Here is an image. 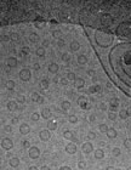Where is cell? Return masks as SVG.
Listing matches in <instances>:
<instances>
[{"mask_svg": "<svg viewBox=\"0 0 131 170\" xmlns=\"http://www.w3.org/2000/svg\"><path fill=\"white\" fill-rule=\"evenodd\" d=\"M68 121H69L71 124H76V123H78V117H76L75 114H69Z\"/></svg>", "mask_w": 131, "mask_h": 170, "instance_id": "cell-28", "label": "cell"}, {"mask_svg": "<svg viewBox=\"0 0 131 170\" xmlns=\"http://www.w3.org/2000/svg\"><path fill=\"white\" fill-rule=\"evenodd\" d=\"M40 117H41V114H39L38 112H34V113L30 115V119H32L33 121H38L39 119H40Z\"/></svg>", "mask_w": 131, "mask_h": 170, "instance_id": "cell-31", "label": "cell"}, {"mask_svg": "<svg viewBox=\"0 0 131 170\" xmlns=\"http://www.w3.org/2000/svg\"><path fill=\"white\" fill-rule=\"evenodd\" d=\"M16 101L18 103H24V102H26V96H24V95H17Z\"/></svg>", "mask_w": 131, "mask_h": 170, "instance_id": "cell-33", "label": "cell"}, {"mask_svg": "<svg viewBox=\"0 0 131 170\" xmlns=\"http://www.w3.org/2000/svg\"><path fill=\"white\" fill-rule=\"evenodd\" d=\"M61 58H62V61H63V62H69V61H71V55H69L68 52H66V54H63V55H62V57H61Z\"/></svg>", "mask_w": 131, "mask_h": 170, "instance_id": "cell-37", "label": "cell"}, {"mask_svg": "<svg viewBox=\"0 0 131 170\" xmlns=\"http://www.w3.org/2000/svg\"><path fill=\"white\" fill-rule=\"evenodd\" d=\"M10 39L12 41H18V40H20V35H18V33H11Z\"/></svg>", "mask_w": 131, "mask_h": 170, "instance_id": "cell-36", "label": "cell"}, {"mask_svg": "<svg viewBox=\"0 0 131 170\" xmlns=\"http://www.w3.org/2000/svg\"><path fill=\"white\" fill-rule=\"evenodd\" d=\"M54 82H55V83H57V82H58V78L55 77V78H54Z\"/></svg>", "mask_w": 131, "mask_h": 170, "instance_id": "cell-61", "label": "cell"}, {"mask_svg": "<svg viewBox=\"0 0 131 170\" xmlns=\"http://www.w3.org/2000/svg\"><path fill=\"white\" fill-rule=\"evenodd\" d=\"M38 103H44V97H40V99H39V101H38Z\"/></svg>", "mask_w": 131, "mask_h": 170, "instance_id": "cell-57", "label": "cell"}, {"mask_svg": "<svg viewBox=\"0 0 131 170\" xmlns=\"http://www.w3.org/2000/svg\"><path fill=\"white\" fill-rule=\"evenodd\" d=\"M9 40H10V37H9V35H3V37H1V41H9Z\"/></svg>", "mask_w": 131, "mask_h": 170, "instance_id": "cell-51", "label": "cell"}, {"mask_svg": "<svg viewBox=\"0 0 131 170\" xmlns=\"http://www.w3.org/2000/svg\"><path fill=\"white\" fill-rule=\"evenodd\" d=\"M60 83H61V85L66 86V85H68V79H67V78H62L60 80Z\"/></svg>", "mask_w": 131, "mask_h": 170, "instance_id": "cell-47", "label": "cell"}, {"mask_svg": "<svg viewBox=\"0 0 131 170\" xmlns=\"http://www.w3.org/2000/svg\"><path fill=\"white\" fill-rule=\"evenodd\" d=\"M1 147L6 149V151H10L11 148L13 147V142H12V140L9 138V137H5V138H3L1 140Z\"/></svg>", "mask_w": 131, "mask_h": 170, "instance_id": "cell-3", "label": "cell"}, {"mask_svg": "<svg viewBox=\"0 0 131 170\" xmlns=\"http://www.w3.org/2000/svg\"><path fill=\"white\" fill-rule=\"evenodd\" d=\"M95 158H96V159H103L104 158L103 149H101V148L96 149V151H95Z\"/></svg>", "mask_w": 131, "mask_h": 170, "instance_id": "cell-19", "label": "cell"}, {"mask_svg": "<svg viewBox=\"0 0 131 170\" xmlns=\"http://www.w3.org/2000/svg\"><path fill=\"white\" fill-rule=\"evenodd\" d=\"M66 78H67L68 80H73V82H74V80L76 79L75 74H74L73 72H68V73H67V77H66Z\"/></svg>", "mask_w": 131, "mask_h": 170, "instance_id": "cell-35", "label": "cell"}, {"mask_svg": "<svg viewBox=\"0 0 131 170\" xmlns=\"http://www.w3.org/2000/svg\"><path fill=\"white\" fill-rule=\"evenodd\" d=\"M107 88H108V89H112L113 86H112V84H110V83H107Z\"/></svg>", "mask_w": 131, "mask_h": 170, "instance_id": "cell-59", "label": "cell"}, {"mask_svg": "<svg viewBox=\"0 0 131 170\" xmlns=\"http://www.w3.org/2000/svg\"><path fill=\"white\" fill-rule=\"evenodd\" d=\"M63 137H64L66 140H73L74 138V134L71 130H64L63 131Z\"/></svg>", "mask_w": 131, "mask_h": 170, "instance_id": "cell-22", "label": "cell"}, {"mask_svg": "<svg viewBox=\"0 0 131 170\" xmlns=\"http://www.w3.org/2000/svg\"><path fill=\"white\" fill-rule=\"evenodd\" d=\"M112 156L113 157H120L121 156V149L119 147H114L112 149Z\"/></svg>", "mask_w": 131, "mask_h": 170, "instance_id": "cell-27", "label": "cell"}, {"mask_svg": "<svg viewBox=\"0 0 131 170\" xmlns=\"http://www.w3.org/2000/svg\"><path fill=\"white\" fill-rule=\"evenodd\" d=\"M69 49H71L72 51H78V50L80 49V44H79L76 40H73L71 44H69Z\"/></svg>", "mask_w": 131, "mask_h": 170, "instance_id": "cell-18", "label": "cell"}, {"mask_svg": "<svg viewBox=\"0 0 131 170\" xmlns=\"http://www.w3.org/2000/svg\"><path fill=\"white\" fill-rule=\"evenodd\" d=\"M78 168H79V169H83V168H85V163H84L83 160H80V162L78 163Z\"/></svg>", "mask_w": 131, "mask_h": 170, "instance_id": "cell-52", "label": "cell"}, {"mask_svg": "<svg viewBox=\"0 0 131 170\" xmlns=\"http://www.w3.org/2000/svg\"><path fill=\"white\" fill-rule=\"evenodd\" d=\"M106 134H107V136H108L109 138H115L117 135H118V134H117V130H115L114 128H109Z\"/></svg>", "mask_w": 131, "mask_h": 170, "instance_id": "cell-16", "label": "cell"}, {"mask_svg": "<svg viewBox=\"0 0 131 170\" xmlns=\"http://www.w3.org/2000/svg\"><path fill=\"white\" fill-rule=\"evenodd\" d=\"M64 45H66L64 40H63V39H58V41H57V46H58V48H63Z\"/></svg>", "mask_w": 131, "mask_h": 170, "instance_id": "cell-46", "label": "cell"}, {"mask_svg": "<svg viewBox=\"0 0 131 170\" xmlns=\"http://www.w3.org/2000/svg\"><path fill=\"white\" fill-rule=\"evenodd\" d=\"M108 129H109V128L106 125V124H100V125H98V130H100L101 132H103V134H106Z\"/></svg>", "mask_w": 131, "mask_h": 170, "instance_id": "cell-32", "label": "cell"}, {"mask_svg": "<svg viewBox=\"0 0 131 170\" xmlns=\"http://www.w3.org/2000/svg\"><path fill=\"white\" fill-rule=\"evenodd\" d=\"M98 110H101V111H106V110H107V104L104 103V102H101V103L98 104Z\"/></svg>", "mask_w": 131, "mask_h": 170, "instance_id": "cell-44", "label": "cell"}, {"mask_svg": "<svg viewBox=\"0 0 131 170\" xmlns=\"http://www.w3.org/2000/svg\"><path fill=\"white\" fill-rule=\"evenodd\" d=\"M64 149H66V152H67L68 154H75L76 151H78L75 143H67Z\"/></svg>", "mask_w": 131, "mask_h": 170, "instance_id": "cell-7", "label": "cell"}, {"mask_svg": "<svg viewBox=\"0 0 131 170\" xmlns=\"http://www.w3.org/2000/svg\"><path fill=\"white\" fill-rule=\"evenodd\" d=\"M17 65H18V61L15 58V57H9L6 60V66L10 67V68H16Z\"/></svg>", "mask_w": 131, "mask_h": 170, "instance_id": "cell-9", "label": "cell"}, {"mask_svg": "<svg viewBox=\"0 0 131 170\" xmlns=\"http://www.w3.org/2000/svg\"><path fill=\"white\" fill-rule=\"evenodd\" d=\"M4 129H5V131H6V132H12V130H13L12 125H10V124L5 125V126H4Z\"/></svg>", "mask_w": 131, "mask_h": 170, "instance_id": "cell-45", "label": "cell"}, {"mask_svg": "<svg viewBox=\"0 0 131 170\" xmlns=\"http://www.w3.org/2000/svg\"><path fill=\"white\" fill-rule=\"evenodd\" d=\"M5 88L7 89L9 91L15 90V88H16V83H15V80H7V82L5 83Z\"/></svg>", "mask_w": 131, "mask_h": 170, "instance_id": "cell-14", "label": "cell"}, {"mask_svg": "<svg viewBox=\"0 0 131 170\" xmlns=\"http://www.w3.org/2000/svg\"><path fill=\"white\" fill-rule=\"evenodd\" d=\"M20 132H21L22 135H27L30 132V126L29 124H26V123H23L20 125Z\"/></svg>", "mask_w": 131, "mask_h": 170, "instance_id": "cell-10", "label": "cell"}, {"mask_svg": "<svg viewBox=\"0 0 131 170\" xmlns=\"http://www.w3.org/2000/svg\"><path fill=\"white\" fill-rule=\"evenodd\" d=\"M87 138H89V140H95V138H96V134L93 131H90L87 134Z\"/></svg>", "mask_w": 131, "mask_h": 170, "instance_id": "cell-43", "label": "cell"}, {"mask_svg": "<svg viewBox=\"0 0 131 170\" xmlns=\"http://www.w3.org/2000/svg\"><path fill=\"white\" fill-rule=\"evenodd\" d=\"M126 111H127V115H129V117H131V107L129 108V110H126Z\"/></svg>", "mask_w": 131, "mask_h": 170, "instance_id": "cell-58", "label": "cell"}, {"mask_svg": "<svg viewBox=\"0 0 131 170\" xmlns=\"http://www.w3.org/2000/svg\"><path fill=\"white\" fill-rule=\"evenodd\" d=\"M61 108H62L63 111L71 110V102H69V101H67V100H66V101H63V102L61 103Z\"/></svg>", "mask_w": 131, "mask_h": 170, "instance_id": "cell-24", "label": "cell"}, {"mask_svg": "<svg viewBox=\"0 0 131 170\" xmlns=\"http://www.w3.org/2000/svg\"><path fill=\"white\" fill-rule=\"evenodd\" d=\"M40 114H41V117H43L44 119H49L52 113H51V110H50V108H46V107H44L43 110H41V113H40Z\"/></svg>", "mask_w": 131, "mask_h": 170, "instance_id": "cell-13", "label": "cell"}, {"mask_svg": "<svg viewBox=\"0 0 131 170\" xmlns=\"http://www.w3.org/2000/svg\"><path fill=\"white\" fill-rule=\"evenodd\" d=\"M78 104H79V107L83 108V110H89V108H90V104H89L87 99L85 96H80V97L78 99Z\"/></svg>", "mask_w": 131, "mask_h": 170, "instance_id": "cell-4", "label": "cell"}, {"mask_svg": "<svg viewBox=\"0 0 131 170\" xmlns=\"http://www.w3.org/2000/svg\"><path fill=\"white\" fill-rule=\"evenodd\" d=\"M89 120H90V121H95V120H96V117H95L93 114H90V115H89Z\"/></svg>", "mask_w": 131, "mask_h": 170, "instance_id": "cell-54", "label": "cell"}, {"mask_svg": "<svg viewBox=\"0 0 131 170\" xmlns=\"http://www.w3.org/2000/svg\"><path fill=\"white\" fill-rule=\"evenodd\" d=\"M39 137H40V140L41 141H49L50 138H51V134H50V130H41V131L39 132Z\"/></svg>", "mask_w": 131, "mask_h": 170, "instance_id": "cell-5", "label": "cell"}, {"mask_svg": "<svg viewBox=\"0 0 131 170\" xmlns=\"http://www.w3.org/2000/svg\"><path fill=\"white\" fill-rule=\"evenodd\" d=\"M98 91H101V85H91L90 88H89V92L90 94H95V92H98Z\"/></svg>", "mask_w": 131, "mask_h": 170, "instance_id": "cell-20", "label": "cell"}, {"mask_svg": "<svg viewBox=\"0 0 131 170\" xmlns=\"http://www.w3.org/2000/svg\"><path fill=\"white\" fill-rule=\"evenodd\" d=\"M28 154H29V158H32V159H38L39 157H40V149H39L37 146H30Z\"/></svg>", "mask_w": 131, "mask_h": 170, "instance_id": "cell-2", "label": "cell"}, {"mask_svg": "<svg viewBox=\"0 0 131 170\" xmlns=\"http://www.w3.org/2000/svg\"><path fill=\"white\" fill-rule=\"evenodd\" d=\"M78 63L79 65H85V63H87V57L85 55H79L78 56Z\"/></svg>", "mask_w": 131, "mask_h": 170, "instance_id": "cell-25", "label": "cell"}, {"mask_svg": "<svg viewBox=\"0 0 131 170\" xmlns=\"http://www.w3.org/2000/svg\"><path fill=\"white\" fill-rule=\"evenodd\" d=\"M95 74H96V72L93 71V69H89L87 71V75L89 77H95Z\"/></svg>", "mask_w": 131, "mask_h": 170, "instance_id": "cell-48", "label": "cell"}, {"mask_svg": "<svg viewBox=\"0 0 131 170\" xmlns=\"http://www.w3.org/2000/svg\"><path fill=\"white\" fill-rule=\"evenodd\" d=\"M9 164H10L11 168H17L20 165V159L17 158V157H12L10 159V162H9Z\"/></svg>", "mask_w": 131, "mask_h": 170, "instance_id": "cell-15", "label": "cell"}, {"mask_svg": "<svg viewBox=\"0 0 131 170\" xmlns=\"http://www.w3.org/2000/svg\"><path fill=\"white\" fill-rule=\"evenodd\" d=\"M35 55L38 56V57H40V58H44L45 55H46V50H45V48H44V46H39V48H37V50H35Z\"/></svg>", "mask_w": 131, "mask_h": 170, "instance_id": "cell-11", "label": "cell"}, {"mask_svg": "<svg viewBox=\"0 0 131 170\" xmlns=\"http://www.w3.org/2000/svg\"><path fill=\"white\" fill-rule=\"evenodd\" d=\"M60 169L61 170H69V169H71V166H68V165H62Z\"/></svg>", "mask_w": 131, "mask_h": 170, "instance_id": "cell-55", "label": "cell"}, {"mask_svg": "<svg viewBox=\"0 0 131 170\" xmlns=\"http://www.w3.org/2000/svg\"><path fill=\"white\" fill-rule=\"evenodd\" d=\"M130 169H131V166H130Z\"/></svg>", "mask_w": 131, "mask_h": 170, "instance_id": "cell-62", "label": "cell"}, {"mask_svg": "<svg viewBox=\"0 0 131 170\" xmlns=\"http://www.w3.org/2000/svg\"><path fill=\"white\" fill-rule=\"evenodd\" d=\"M119 117L121 118V119H126V118L129 117V115H127V111H126V110H121L119 112Z\"/></svg>", "mask_w": 131, "mask_h": 170, "instance_id": "cell-34", "label": "cell"}, {"mask_svg": "<svg viewBox=\"0 0 131 170\" xmlns=\"http://www.w3.org/2000/svg\"><path fill=\"white\" fill-rule=\"evenodd\" d=\"M108 17L109 16H104L103 18H102V23H103V24H109V21H108Z\"/></svg>", "mask_w": 131, "mask_h": 170, "instance_id": "cell-50", "label": "cell"}, {"mask_svg": "<svg viewBox=\"0 0 131 170\" xmlns=\"http://www.w3.org/2000/svg\"><path fill=\"white\" fill-rule=\"evenodd\" d=\"M33 69H34V71H39V69H40V65H39V63H34V65H33Z\"/></svg>", "mask_w": 131, "mask_h": 170, "instance_id": "cell-53", "label": "cell"}, {"mask_svg": "<svg viewBox=\"0 0 131 170\" xmlns=\"http://www.w3.org/2000/svg\"><path fill=\"white\" fill-rule=\"evenodd\" d=\"M108 119H110V120H115L117 119V114H115L113 111H110L108 113Z\"/></svg>", "mask_w": 131, "mask_h": 170, "instance_id": "cell-41", "label": "cell"}, {"mask_svg": "<svg viewBox=\"0 0 131 170\" xmlns=\"http://www.w3.org/2000/svg\"><path fill=\"white\" fill-rule=\"evenodd\" d=\"M7 110L16 111L17 110V101H9V102H7Z\"/></svg>", "mask_w": 131, "mask_h": 170, "instance_id": "cell-21", "label": "cell"}, {"mask_svg": "<svg viewBox=\"0 0 131 170\" xmlns=\"http://www.w3.org/2000/svg\"><path fill=\"white\" fill-rule=\"evenodd\" d=\"M18 118H13L12 120H11V124H18Z\"/></svg>", "mask_w": 131, "mask_h": 170, "instance_id": "cell-56", "label": "cell"}, {"mask_svg": "<svg viewBox=\"0 0 131 170\" xmlns=\"http://www.w3.org/2000/svg\"><path fill=\"white\" fill-rule=\"evenodd\" d=\"M22 147H24V148H30V142H29L28 140H24V141H22Z\"/></svg>", "mask_w": 131, "mask_h": 170, "instance_id": "cell-42", "label": "cell"}, {"mask_svg": "<svg viewBox=\"0 0 131 170\" xmlns=\"http://www.w3.org/2000/svg\"><path fill=\"white\" fill-rule=\"evenodd\" d=\"M29 169H30V170H35V169H37V166H34V165H32V166H30Z\"/></svg>", "mask_w": 131, "mask_h": 170, "instance_id": "cell-60", "label": "cell"}, {"mask_svg": "<svg viewBox=\"0 0 131 170\" xmlns=\"http://www.w3.org/2000/svg\"><path fill=\"white\" fill-rule=\"evenodd\" d=\"M110 110L114 111L118 108V104H119V100L117 99V97H113V99H110Z\"/></svg>", "mask_w": 131, "mask_h": 170, "instance_id": "cell-17", "label": "cell"}, {"mask_svg": "<svg viewBox=\"0 0 131 170\" xmlns=\"http://www.w3.org/2000/svg\"><path fill=\"white\" fill-rule=\"evenodd\" d=\"M47 129H49L50 131H54V130H56L57 129V123L54 120H50L49 123H47Z\"/></svg>", "mask_w": 131, "mask_h": 170, "instance_id": "cell-23", "label": "cell"}, {"mask_svg": "<svg viewBox=\"0 0 131 170\" xmlns=\"http://www.w3.org/2000/svg\"><path fill=\"white\" fill-rule=\"evenodd\" d=\"M30 78H32V72H30V69L24 68V69H22L20 72V79H21L22 82H28V80H30Z\"/></svg>", "mask_w": 131, "mask_h": 170, "instance_id": "cell-1", "label": "cell"}, {"mask_svg": "<svg viewBox=\"0 0 131 170\" xmlns=\"http://www.w3.org/2000/svg\"><path fill=\"white\" fill-rule=\"evenodd\" d=\"M49 80L47 79H43L41 82H40V88L43 89V90H47L49 89Z\"/></svg>", "mask_w": 131, "mask_h": 170, "instance_id": "cell-26", "label": "cell"}, {"mask_svg": "<svg viewBox=\"0 0 131 170\" xmlns=\"http://www.w3.org/2000/svg\"><path fill=\"white\" fill-rule=\"evenodd\" d=\"M29 40L32 41V43H38L39 41V35L37 33H32L29 35Z\"/></svg>", "mask_w": 131, "mask_h": 170, "instance_id": "cell-29", "label": "cell"}, {"mask_svg": "<svg viewBox=\"0 0 131 170\" xmlns=\"http://www.w3.org/2000/svg\"><path fill=\"white\" fill-rule=\"evenodd\" d=\"M40 97H41V96H40L38 92H33L32 94V101H34V102H38Z\"/></svg>", "mask_w": 131, "mask_h": 170, "instance_id": "cell-39", "label": "cell"}, {"mask_svg": "<svg viewBox=\"0 0 131 170\" xmlns=\"http://www.w3.org/2000/svg\"><path fill=\"white\" fill-rule=\"evenodd\" d=\"M124 146L127 149H131V138H125L124 140Z\"/></svg>", "mask_w": 131, "mask_h": 170, "instance_id": "cell-40", "label": "cell"}, {"mask_svg": "<svg viewBox=\"0 0 131 170\" xmlns=\"http://www.w3.org/2000/svg\"><path fill=\"white\" fill-rule=\"evenodd\" d=\"M84 85H85V80L83 78H76L74 80V86H75L79 91H83L84 90Z\"/></svg>", "mask_w": 131, "mask_h": 170, "instance_id": "cell-8", "label": "cell"}, {"mask_svg": "<svg viewBox=\"0 0 131 170\" xmlns=\"http://www.w3.org/2000/svg\"><path fill=\"white\" fill-rule=\"evenodd\" d=\"M60 71V66L57 63H50L49 65V72L52 73V74H57Z\"/></svg>", "mask_w": 131, "mask_h": 170, "instance_id": "cell-12", "label": "cell"}, {"mask_svg": "<svg viewBox=\"0 0 131 170\" xmlns=\"http://www.w3.org/2000/svg\"><path fill=\"white\" fill-rule=\"evenodd\" d=\"M30 52V49L28 48V46H22V49H21V54L22 55H28Z\"/></svg>", "mask_w": 131, "mask_h": 170, "instance_id": "cell-38", "label": "cell"}, {"mask_svg": "<svg viewBox=\"0 0 131 170\" xmlns=\"http://www.w3.org/2000/svg\"><path fill=\"white\" fill-rule=\"evenodd\" d=\"M83 152L85 154H90V153H92L93 152V145L91 142H85L84 145H83Z\"/></svg>", "mask_w": 131, "mask_h": 170, "instance_id": "cell-6", "label": "cell"}, {"mask_svg": "<svg viewBox=\"0 0 131 170\" xmlns=\"http://www.w3.org/2000/svg\"><path fill=\"white\" fill-rule=\"evenodd\" d=\"M61 35H62V32H61L60 29H55L54 32H52V37L55 39H61Z\"/></svg>", "mask_w": 131, "mask_h": 170, "instance_id": "cell-30", "label": "cell"}, {"mask_svg": "<svg viewBox=\"0 0 131 170\" xmlns=\"http://www.w3.org/2000/svg\"><path fill=\"white\" fill-rule=\"evenodd\" d=\"M49 45H50V40H49V39H45V40L43 41V45H41V46H44V48H47Z\"/></svg>", "mask_w": 131, "mask_h": 170, "instance_id": "cell-49", "label": "cell"}]
</instances>
